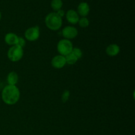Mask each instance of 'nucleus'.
Segmentation results:
<instances>
[{"instance_id": "nucleus-16", "label": "nucleus", "mask_w": 135, "mask_h": 135, "mask_svg": "<svg viewBox=\"0 0 135 135\" xmlns=\"http://www.w3.org/2000/svg\"><path fill=\"white\" fill-rule=\"evenodd\" d=\"M72 53L78 59H80L82 57V55H83V52H82L81 50H80L78 47H73L72 50Z\"/></svg>"}, {"instance_id": "nucleus-1", "label": "nucleus", "mask_w": 135, "mask_h": 135, "mask_svg": "<svg viewBox=\"0 0 135 135\" xmlns=\"http://www.w3.org/2000/svg\"><path fill=\"white\" fill-rule=\"evenodd\" d=\"M1 97L5 104L7 105H14L20 98L19 89L16 86H6L3 90Z\"/></svg>"}, {"instance_id": "nucleus-18", "label": "nucleus", "mask_w": 135, "mask_h": 135, "mask_svg": "<svg viewBox=\"0 0 135 135\" xmlns=\"http://www.w3.org/2000/svg\"><path fill=\"white\" fill-rule=\"evenodd\" d=\"M25 44H26V42H25V39L22 37H18V41H17V43L16 45L21 47H23L25 46Z\"/></svg>"}, {"instance_id": "nucleus-20", "label": "nucleus", "mask_w": 135, "mask_h": 135, "mask_svg": "<svg viewBox=\"0 0 135 135\" xmlns=\"http://www.w3.org/2000/svg\"><path fill=\"white\" fill-rule=\"evenodd\" d=\"M1 12H0V20H1Z\"/></svg>"}, {"instance_id": "nucleus-6", "label": "nucleus", "mask_w": 135, "mask_h": 135, "mask_svg": "<svg viewBox=\"0 0 135 135\" xmlns=\"http://www.w3.org/2000/svg\"><path fill=\"white\" fill-rule=\"evenodd\" d=\"M62 35L65 39L69 40L70 39H73L78 35V30L74 26H66L62 30Z\"/></svg>"}, {"instance_id": "nucleus-17", "label": "nucleus", "mask_w": 135, "mask_h": 135, "mask_svg": "<svg viewBox=\"0 0 135 135\" xmlns=\"http://www.w3.org/2000/svg\"><path fill=\"white\" fill-rule=\"evenodd\" d=\"M70 96V92L69 90H65L61 96V100L63 102H66L69 100Z\"/></svg>"}, {"instance_id": "nucleus-14", "label": "nucleus", "mask_w": 135, "mask_h": 135, "mask_svg": "<svg viewBox=\"0 0 135 135\" xmlns=\"http://www.w3.org/2000/svg\"><path fill=\"white\" fill-rule=\"evenodd\" d=\"M62 5H63V2L61 0H52L51 2V7L54 11H56L61 9Z\"/></svg>"}, {"instance_id": "nucleus-2", "label": "nucleus", "mask_w": 135, "mask_h": 135, "mask_svg": "<svg viewBox=\"0 0 135 135\" xmlns=\"http://www.w3.org/2000/svg\"><path fill=\"white\" fill-rule=\"evenodd\" d=\"M62 18L56 13H51L46 16L45 23L49 29L54 31L58 30L62 26Z\"/></svg>"}, {"instance_id": "nucleus-9", "label": "nucleus", "mask_w": 135, "mask_h": 135, "mask_svg": "<svg viewBox=\"0 0 135 135\" xmlns=\"http://www.w3.org/2000/svg\"><path fill=\"white\" fill-rule=\"evenodd\" d=\"M90 11V7L86 2H82L78 6V13L83 17H86Z\"/></svg>"}, {"instance_id": "nucleus-13", "label": "nucleus", "mask_w": 135, "mask_h": 135, "mask_svg": "<svg viewBox=\"0 0 135 135\" xmlns=\"http://www.w3.org/2000/svg\"><path fill=\"white\" fill-rule=\"evenodd\" d=\"M65 60H66V63L69 65H74L75 63H76V61H78V59L72 54H68L67 55L65 56Z\"/></svg>"}, {"instance_id": "nucleus-10", "label": "nucleus", "mask_w": 135, "mask_h": 135, "mask_svg": "<svg viewBox=\"0 0 135 135\" xmlns=\"http://www.w3.org/2000/svg\"><path fill=\"white\" fill-rule=\"evenodd\" d=\"M18 36L14 33H8L5 36V42L8 45L15 46L18 41Z\"/></svg>"}, {"instance_id": "nucleus-4", "label": "nucleus", "mask_w": 135, "mask_h": 135, "mask_svg": "<svg viewBox=\"0 0 135 135\" xmlns=\"http://www.w3.org/2000/svg\"><path fill=\"white\" fill-rule=\"evenodd\" d=\"M73 49L72 42L67 39L61 40L57 44V51L61 55L66 56L72 52Z\"/></svg>"}, {"instance_id": "nucleus-8", "label": "nucleus", "mask_w": 135, "mask_h": 135, "mask_svg": "<svg viewBox=\"0 0 135 135\" xmlns=\"http://www.w3.org/2000/svg\"><path fill=\"white\" fill-rule=\"evenodd\" d=\"M66 18L69 22L75 25L79 21V16L75 10H69L66 15Z\"/></svg>"}, {"instance_id": "nucleus-7", "label": "nucleus", "mask_w": 135, "mask_h": 135, "mask_svg": "<svg viewBox=\"0 0 135 135\" xmlns=\"http://www.w3.org/2000/svg\"><path fill=\"white\" fill-rule=\"evenodd\" d=\"M65 57L63 55H56L51 60V65L55 69H61L65 65Z\"/></svg>"}, {"instance_id": "nucleus-11", "label": "nucleus", "mask_w": 135, "mask_h": 135, "mask_svg": "<svg viewBox=\"0 0 135 135\" xmlns=\"http://www.w3.org/2000/svg\"><path fill=\"white\" fill-rule=\"evenodd\" d=\"M120 52V47L118 45L111 44L108 46L106 48V54L109 56H115L118 55Z\"/></svg>"}, {"instance_id": "nucleus-12", "label": "nucleus", "mask_w": 135, "mask_h": 135, "mask_svg": "<svg viewBox=\"0 0 135 135\" xmlns=\"http://www.w3.org/2000/svg\"><path fill=\"white\" fill-rule=\"evenodd\" d=\"M7 83L9 85L15 86V84L18 83V75L14 71H12V72L9 73V75H7Z\"/></svg>"}, {"instance_id": "nucleus-19", "label": "nucleus", "mask_w": 135, "mask_h": 135, "mask_svg": "<svg viewBox=\"0 0 135 135\" xmlns=\"http://www.w3.org/2000/svg\"><path fill=\"white\" fill-rule=\"evenodd\" d=\"M57 14L60 17H63V16L65 15V12L63 10H61V9H59V10L57 11Z\"/></svg>"}, {"instance_id": "nucleus-5", "label": "nucleus", "mask_w": 135, "mask_h": 135, "mask_svg": "<svg viewBox=\"0 0 135 135\" xmlns=\"http://www.w3.org/2000/svg\"><path fill=\"white\" fill-rule=\"evenodd\" d=\"M25 36L27 40L34 42L38 39L40 36V30L38 26H34L28 28L25 31Z\"/></svg>"}, {"instance_id": "nucleus-15", "label": "nucleus", "mask_w": 135, "mask_h": 135, "mask_svg": "<svg viewBox=\"0 0 135 135\" xmlns=\"http://www.w3.org/2000/svg\"><path fill=\"white\" fill-rule=\"evenodd\" d=\"M79 26L82 28H86L89 26V24L90 22L88 21V19L86 17H83L81 18L80 19H79Z\"/></svg>"}, {"instance_id": "nucleus-3", "label": "nucleus", "mask_w": 135, "mask_h": 135, "mask_svg": "<svg viewBox=\"0 0 135 135\" xmlns=\"http://www.w3.org/2000/svg\"><path fill=\"white\" fill-rule=\"evenodd\" d=\"M23 49L22 47L17 46H13L9 49L7 51V57L13 62L18 61L23 56Z\"/></svg>"}]
</instances>
